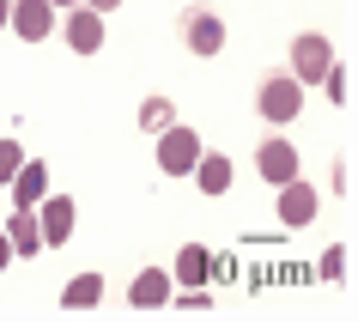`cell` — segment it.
<instances>
[{"label":"cell","mask_w":358,"mask_h":322,"mask_svg":"<svg viewBox=\"0 0 358 322\" xmlns=\"http://www.w3.org/2000/svg\"><path fill=\"white\" fill-rule=\"evenodd\" d=\"M6 31H13V37H24V43H43L49 31H55V6H49V0H13Z\"/></svg>","instance_id":"obj_8"},{"label":"cell","mask_w":358,"mask_h":322,"mask_svg":"<svg viewBox=\"0 0 358 322\" xmlns=\"http://www.w3.org/2000/svg\"><path fill=\"white\" fill-rule=\"evenodd\" d=\"M85 6H92V13H115V6H122V0H85Z\"/></svg>","instance_id":"obj_23"},{"label":"cell","mask_w":358,"mask_h":322,"mask_svg":"<svg viewBox=\"0 0 358 322\" xmlns=\"http://www.w3.org/2000/svg\"><path fill=\"white\" fill-rule=\"evenodd\" d=\"M97 298H103V274H73L61 286V310H92Z\"/></svg>","instance_id":"obj_15"},{"label":"cell","mask_w":358,"mask_h":322,"mask_svg":"<svg viewBox=\"0 0 358 322\" xmlns=\"http://www.w3.org/2000/svg\"><path fill=\"white\" fill-rule=\"evenodd\" d=\"M170 122H176V104H170V97H158V92H152L146 104H140V128H146V134H164Z\"/></svg>","instance_id":"obj_16"},{"label":"cell","mask_w":358,"mask_h":322,"mask_svg":"<svg viewBox=\"0 0 358 322\" xmlns=\"http://www.w3.org/2000/svg\"><path fill=\"white\" fill-rule=\"evenodd\" d=\"M6 267H13V237L0 231V274H6Z\"/></svg>","instance_id":"obj_22"},{"label":"cell","mask_w":358,"mask_h":322,"mask_svg":"<svg viewBox=\"0 0 358 322\" xmlns=\"http://www.w3.org/2000/svg\"><path fill=\"white\" fill-rule=\"evenodd\" d=\"M6 237H13V255H43L37 207H13V219H6Z\"/></svg>","instance_id":"obj_12"},{"label":"cell","mask_w":358,"mask_h":322,"mask_svg":"<svg viewBox=\"0 0 358 322\" xmlns=\"http://www.w3.org/2000/svg\"><path fill=\"white\" fill-rule=\"evenodd\" d=\"M201 152L207 146H201V134H194L189 122H170V128L158 134V171L164 176H189L194 164H201Z\"/></svg>","instance_id":"obj_2"},{"label":"cell","mask_w":358,"mask_h":322,"mask_svg":"<svg viewBox=\"0 0 358 322\" xmlns=\"http://www.w3.org/2000/svg\"><path fill=\"white\" fill-rule=\"evenodd\" d=\"M6 189H13V207H37L43 195H49V164L24 158V164H19V176H13Z\"/></svg>","instance_id":"obj_11"},{"label":"cell","mask_w":358,"mask_h":322,"mask_svg":"<svg viewBox=\"0 0 358 322\" xmlns=\"http://www.w3.org/2000/svg\"><path fill=\"white\" fill-rule=\"evenodd\" d=\"M6 19H13V0H0V31H6Z\"/></svg>","instance_id":"obj_24"},{"label":"cell","mask_w":358,"mask_h":322,"mask_svg":"<svg viewBox=\"0 0 358 322\" xmlns=\"http://www.w3.org/2000/svg\"><path fill=\"white\" fill-rule=\"evenodd\" d=\"M207 274H213V255L201 244H182L176 249V267H170V280H182V286H207Z\"/></svg>","instance_id":"obj_13"},{"label":"cell","mask_w":358,"mask_h":322,"mask_svg":"<svg viewBox=\"0 0 358 322\" xmlns=\"http://www.w3.org/2000/svg\"><path fill=\"white\" fill-rule=\"evenodd\" d=\"M346 267H352V262H346V249H340V244H328V249H322V262H316V280H328V286H334V280H346Z\"/></svg>","instance_id":"obj_18"},{"label":"cell","mask_w":358,"mask_h":322,"mask_svg":"<svg viewBox=\"0 0 358 322\" xmlns=\"http://www.w3.org/2000/svg\"><path fill=\"white\" fill-rule=\"evenodd\" d=\"M194 183H201V195H225L231 189V158L225 152H201V164H194Z\"/></svg>","instance_id":"obj_14"},{"label":"cell","mask_w":358,"mask_h":322,"mask_svg":"<svg viewBox=\"0 0 358 322\" xmlns=\"http://www.w3.org/2000/svg\"><path fill=\"white\" fill-rule=\"evenodd\" d=\"M255 110H262L273 128L298 122V110H303V85L292 79V67H273V74L255 79Z\"/></svg>","instance_id":"obj_1"},{"label":"cell","mask_w":358,"mask_h":322,"mask_svg":"<svg viewBox=\"0 0 358 322\" xmlns=\"http://www.w3.org/2000/svg\"><path fill=\"white\" fill-rule=\"evenodd\" d=\"M316 85L328 92V104H334V110H346V92H352V74H346V61H328V74H322Z\"/></svg>","instance_id":"obj_17"},{"label":"cell","mask_w":358,"mask_h":322,"mask_svg":"<svg viewBox=\"0 0 358 322\" xmlns=\"http://www.w3.org/2000/svg\"><path fill=\"white\" fill-rule=\"evenodd\" d=\"M328 61H334V43L322 37V31L292 37V79H298V85H316V79L328 74Z\"/></svg>","instance_id":"obj_3"},{"label":"cell","mask_w":358,"mask_h":322,"mask_svg":"<svg viewBox=\"0 0 358 322\" xmlns=\"http://www.w3.org/2000/svg\"><path fill=\"white\" fill-rule=\"evenodd\" d=\"M255 176H262V183H273V189H280V183H292V176H303V171H298V146H292V140H280V134H267L262 146H255Z\"/></svg>","instance_id":"obj_4"},{"label":"cell","mask_w":358,"mask_h":322,"mask_svg":"<svg viewBox=\"0 0 358 322\" xmlns=\"http://www.w3.org/2000/svg\"><path fill=\"white\" fill-rule=\"evenodd\" d=\"M128 304L134 310H158V304H170V267H140L128 280Z\"/></svg>","instance_id":"obj_10"},{"label":"cell","mask_w":358,"mask_h":322,"mask_svg":"<svg viewBox=\"0 0 358 322\" xmlns=\"http://www.w3.org/2000/svg\"><path fill=\"white\" fill-rule=\"evenodd\" d=\"M19 164H24V146H19V140H0V183H13Z\"/></svg>","instance_id":"obj_19"},{"label":"cell","mask_w":358,"mask_h":322,"mask_svg":"<svg viewBox=\"0 0 358 322\" xmlns=\"http://www.w3.org/2000/svg\"><path fill=\"white\" fill-rule=\"evenodd\" d=\"M182 43H189L194 55H219L225 49V19L207 13V6H189L182 13Z\"/></svg>","instance_id":"obj_5"},{"label":"cell","mask_w":358,"mask_h":322,"mask_svg":"<svg viewBox=\"0 0 358 322\" xmlns=\"http://www.w3.org/2000/svg\"><path fill=\"white\" fill-rule=\"evenodd\" d=\"M328 183H334V195H346V189H352V171H346V164L334 158V171H328Z\"/></svg>","instance_id":"obj_21"},{"label":"cell","mask_w":358,"mask_h":322,"mask_svg":"<svg viewBox=\"0 0 358 322\" xmlns=\"http://www.w3.org/2000/svg\"><path fill=\"white\" fill-rule=\"evenodd\" d=\"M73 195H43L37 201V225H43V249H61L73 237Z\"/></svg>","instance_id":"obj_6"},{"label":"cell","mask_w":358,"mask_h":322,"mask_svg":"<svg viewBox=\"0 0 358 322\" xmlns=\"http://www.w3.org/2000/svg\"><path fill=\"white\" fill-rule=\"evenodd\" d=\"M49 6H67V0H49Z\"/></svg>","instance_id":"obj_25"},{"label":"cell","mask_w":358,"mask_h":322,"mask_svg":"<svg viewBox=\"0 0 358 322\" xmlns=\"http://www.w3.org/2000/svg\"><path fill=\"white\" fill-rule=\"evenodd\" d=\"M273 207H280V225H310V219H316L322 213V195L310 189V183H303V176H292V183H280V201H273Z\"/></svg>","instance_id":"obj_7"},{"label":"cell","mask_w":358,"mask_h":322,"mask_svg":"<svg viewBox=\"0 0 358 322\" xmlns=\"http://www.w3.org/2000/svg\"><path fill=\"white\" fill-rule=\"evenodd\" d=\"M61 37H67V49H73V55H97V49H103V13L73 6V13H67V24H61Z\"/></svg>","instance_id":"obj_9"},{"label":"cell","mask_w":358,"mask_h":322,"mask_svg":"<svg viewBox=\"0 0 358 322\" xmlns=\"http://www.w3.org/2000/svg\"><path fill=\"white\" fill-rule=\"evenodd\" d=\"M176 304H182L189 316H194V310H213V298H207V292H201V286H189V292H182V298H176Z\"/></svg>","instance_id":"obj_20"}]
</instances>
